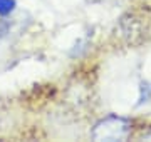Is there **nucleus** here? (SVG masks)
Segmentation results:
<instances>
[{"mask_svg":"<svg viewBox=\"0 0 151 142\" xmlns=\"http://www.w3.org/2000/svg\"><path fill=\"white\" fill-rule=\"evenodd\" d=\"M131 129H133L131 120L118 115H109L92 127L91 136L97 142H121L129 137Z\"/></svg>","mask_w":151,"mask_h":142,"instance_id":"obj_1","label":"nucleus"},{"mask_svg":"<svg viewBox=\"0 0 151 142\" xmlns=\"http://www.w3.org/2000/svg\"><path fill=\"white\" fill-rule=\"evenodd\" d=\"M15 0H0V15L5 17L9 15V13H12L14 12V9H15Z\"/></svg>","mask_w":151,"mask_h":142,"instance_id":"obj_2","label":"nucleus"}]
</instances>
